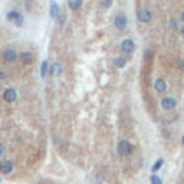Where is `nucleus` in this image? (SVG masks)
Masks as SVG:
<instances>
[{
  "label": "nucleus",
  "mask_w": 184,
  "mask_h": 184,
  "mask_svg": "<svg viewBox=\"0 0 184 184\" xmlns=\"http://www.w3.org/2000/svg\"><path fill=\"white\" fill-rule=\"evenodd\" d=\"M135 42L132 40L131 38H125L124 40L121 42V45H119V50H121V53L124 55V56H131V55L135 52Z\"/></svg>",
  "instance_id": "nucleus-1"
},
{
  "label": "nucleus",
  "mask_w": 184,
  "mask_h": 184,
  "mask_svg": "<svg viewBox=\"0 0 184 184\" xmlns=\"http://www.w3.org/2000/svg\"><path fill=\"white\" fill-rule=\"evenodd\" d=\"M114 27L117 30H124L128 25V17L124 12H118L115 16H114V22H112Z\"/></svg>",
  "instance_id": "nucleus-2"
},
{
  "label": "nucleus",
  "mask_w": 184,
  "mask_h": 184,
  "mask_svg": "<svg viewBox=\"0 0 184 184\" xmlns=\"http://www.w3.org/2000/svg\"><path fill=\"white\" fill-rule=\"evenodd\" d=\"M132 150H134V147H132V144H131L128 140H121V141L118 142V145H117V151H118V154L121 155V157L130 155L131 153H132Z\"/></svg>",
  "instance_id": "nucleus-3"
},
{
  "label": "nucleus",
  "mask_w": 184,
  "mask_h": 184,
  "mask_svg": "<svg viewBox=\"0 0 184 184\" xmlns=\"http://www.w3.org/2000/svg\"><path fill=\"white\" fill-rule=\"evenodd\" d=\"M160 107L164 111H174L177 108V99L174 96H163L160 99Z\"/></svg>",
  "instance_id": "nucleus-4"
},
{
  "label": "nucleus",
  "mask_w": 184,
  "mask_h": 184,
  "mask_svg": "<svg viewBox=\"0 0 184 184\" xmlns=\"http://www.w3.org/2000/svg\"><path fill=\"white\" fill-rule=\"evenodd\" d=\"M137 19L140 23H144V25H148L151 20H153V12L150 9L142 7L137 12Z\"/></svg>",
  "instance_id": "nucleus-5"
},
{
  "label": "nucleus",
  "mask_w": 184,
  "mask_h": 184,
  "mask_svg": "<svg viewBox=\"0 0 184 184\" xmlns=\"http://www.w3.org/2000/svg\"><path fill=\"white\" fill-rule=\"evenodd\" d=\"M167 81L164 79V78H157V79L154 81V91L157 92V94H164V92H167Z\"/></svg>",
  "instance_id": "nucleus-6"
},
{
  "label": "nucleus",
  "mask_w": 184,
  "mask_h": 184,
  "mask_svg": "<svg viewBox=\"0 0 184 184\" xmlns=\"http://www.w3.org/2000/svg\"><path fill=\"white\" fill-rule=\"evenodd\" d=\"M2 58H3L4 62H15V61L17 59V52L13 49V48H7V49L3 50Z\"/></svg>",
  "instance_id": "nucleus-7"
},
{
  "label": "nucleus",
  "mask_w": 184,
  "mask_h": 184,
  "mask_svg": "<svg viewBox=\"0 0 184 184\" xmlns=\"http://www.w3.org/2000/svg\"><path fill=\"white\" fill-rule=\"evenodd\" d=\"M3 99L6 101V102H9V104L15 102V101L17 99V91L13 88H7L3 92Z\"/></svg>",
  "instance_id": "nucleus-8"
},
{
  "label": "nucleus",
  "mask_w": 184,
  "mask_h": 184,
  "mask_svg": "<svg viewBox=\"0 0 184 184\" xmlns=\"http://www.w3.org/2000/svg\"><path fill=\"white\" fill-rule=\"evenodd\" d=\"M13 163L10 160H3V161H0V173H3V174H10L13 171Z\"/></svg>",
  "instance_id": "nucleus-9"
},
{
  "label": "nucleus",
  "mask_w": 184,
  "mask_h": 184,
  "mask_svg": "<svg viewBox=\"0 0 184 184\" xmlns=\"http://www.w3.org/2000/svg\"><path fill=\"white\" fill-rule=\"evenodd\" d=\"M19 59H20V62L23 63V65H29V63H32L35 61V55L32 53V52H22L20 55H19Z\"/></svg>",
  "instance_id": "nucleus-10"
},
{
  "label": "nucleus",
  "mask_w": 184,
  "mask_h": 184,
  "mask_svg": "<svg viewBox=\"0 0 184 184\" xmlns=\"http://www.w3.org/2000/svg\"><path fill=\"white\" fill-rule=\"evenodd\" d=\"M50 17L52 19H59V15H61V7H59V4L55 2V0H50Z\"/></svg>",
  "instance_id": "nucleus-11"
},
{
  "label": "nucleus",
  "mask_w": 184,
  "mask_h": 184,
  "mask_svg": "<svg viewBox=\"0 0 184 184\" xmlns=\"http://www.w3.org/2000/svg\"><path fill=\"white\" fill-rule=\"evenodd\" d=\"M127 63H128V58L124 56V55H119V56H117V58L114 59V65H115V68H118V69L125 68Z\"/></svg>",
  "instance_id": "nucleus-12"
},
{
  "label": "nucleus",
  "mask_w": 184,
  "mask_h": 184,
  "mask_svg": "<svg viewBox=\"0 0 184 184\" xmlns=\"http://www.w3.org/2000/svg\"><path fill=\"white\" fill-rule=\"evenodd\" d=\"M62 73V65L58 62H53L52 65H49V75L58 76Z\"/></svg>",
  "instance_id": "nucleus-13"
},
{
  "label": "nucleus",
  "mask_w": 184,
  "mask_h": 184,
  "mask_svg": "<svg viewBox=\"0 0 184 184\" xmlns=\"http://www.w3.org/2000/svg\"><path fill=\"white\" fill-rule=\"evenodd\" d=\"M84 4V0H68V7L71 9L72 12H76L79 10Z\"/></svg>",
  "instance_id": "nucleus-14"
},
{
  "label": "nucleus",
  "mask_w": 184,
  "mask_h": 184,
  "mask_svg": "<svg viewBox=\"0 0 184 184\" xmlns=\"http://www.w3.org/2000/svg\"><path fill=\"white\" fill-rule=\"evenodd\" d=\"M48 73H49V62L45 59V61L42 62V65H40V76L45 79Z\"/></svg>",
  "instance_id": "nucleus-15"
},
{
  "label": "nucleus",
  "mask_w": 184,
  "mask_h": 184,
  "mask_svg": "<svg viewBox=\"0 0 184 184\" xmlns=\"http://www.w3.org/2000/svg\"><path fill=\"white\" fill-rule=\"evenodd\" d=\"M163 164H164V158H157L155 160V163H154V165H153V168H151V171L157 173L160 168L163 167Z\"/></svg>",
  "instance_id": "nucleus-16"
},
{
  "label": "nucleus",
  "mask_w": 184,
  "mask_h": 184,
  "mask_svg": "<svg viewBox=\"0 0 184 184\" xmlns=\"http://www.w3.org/2000/svg\"><path fill=\"white\" fill-rule=\"evenodd\" d=\"M13 23H15V26H17V27H22L23 26V23H25V17H23V15L22 13H19V16L13 20Z\"/></svg>",
  "instance_id": "nucleus-17"
},
{
  "label": "nucleus",
  "mask_w": 184,
  "mask_h": 184,
  "mask_svg": "<svg viewBox=\"0 0 184 184\" xmlns=\"http://www.w3.org/2000/svg\"><path fill=\"white\" fill-rule=\"evenodd\" d=\"M150 181H151V184H163V180H161V177H158L157 174H151Z\"/></svg>",
  "instance_id": "nucleus-18"
},
{
  "label": "nucleus",
  "mask_w": 184,
  "mask_h": 184,
  "mask_svg": "<svg viewBox=\"0 0 184 184\" xmlns=\"http://www.w3.org/2000/svg\"><path fill=\"white\" fill-rule=\"evenodd\" d=\"M170 29L171 30H177L178 29V20H177L176 17H171V19H170Z\"/></svg>",
  "instance_id": "nucleus-19"
},
{
  "label": "nucleus",
  "mask_w": 184,
  "mask_h": 184,
  "mask_svg": "<svg viewBox=\"0 0 184 184\" xmlns=\"http://www.w3.org/2000/svg\"><path fill=\"white\" fill-rule=\"evenodd\" d=\"M17 16H19V12H17V10H10V12L7 13V16H6V17H7V20L13 22Z\"/></svg>",
  "instance_id": "nucleus-20"
},
{
  "label": "nucleus",
  "mask_w": 184,
  "mask_h": 184,
  "mask_svg": "<svg viewBox=\"0 0 184 184\" xmlns=\"http://www.w3.org/2000/svg\"><path fill=\"white\" fill-rule=\"evenodd\" d=\"M112 3H114V0H101V6L104 9H109L112 6Z\"/></svg>",
  "instance_id": "nucleus-21"
},
{
  "label": "nucleus",
  "mask_w": 184,
  "mask_h": 184,
  "mask_svg": "<svg viewBox=\"0 0 184 184\" xmlns=\"http://www.w3.org/2000/svg\"><path fill=\"white\" fill-rule=\"evenodd\" d=\"M177 66H178L180 72H184V58H181L180 61H178V63H177Z\"/></svg>",
  "instance_id": "nucleus-22"
},
{
  "label": "nucleus",
  "mask_w": 184,
  "mask_h": 184,
  "mask_svg": "<svg viewBox=\"0 0 184 184\" xmlns=\"http://www.w3.org/2000/svg\"><path fill=\"white\" fill-rule=\"evenodd\" d=\"M6 76H7V75H6L4 72L0 71V81H4V79H6Z\"/></svg>",
  "instance_id": "nucleus-23"
},
{
  "label": "nucleus",
  "mask_w": 184,
  "mask_h": 184,
  "mask_svg": "<svg viewBox=\"0 0 184 184\" xmlns=\"http://www.w3.org/2000/svg\"><path fill=\"white\" fill-rule=\"evenodd\" d=\"M4 153V145H3V142H0V155Z\"/></svg>",
  "instance_id": "nucleus-24"
},
{
  "label": "nucleus",
  "mask_w": 184,
  "mask_h": 184,
  "mask_svg": "<svg viewBox=\"0 0 184 184\" xmlns=\"http://www.w3.org/2000/svg\"><path fill=\"white\" fill-rule=\"evenodd\" d=\"M180 35H181V38L184 39V25H181V27H180Z\"/></svg>",
  "instance_id": "nucleus-25"
},
{
  "label": "nucleus",
  "mask_w": 184,
  "mask_h": 184,
  "mask_svg": "<svg viewBox=\"0 0 184 184\" xmlns=\"http://www.w3.org/2000/svg\"><path fill=\"white\" fill-rule=\"evenodd\" d=\"M180 22H181V23H183V25H184V10L180 13Z\"/></svg>",
  "instance_id": "nucleus-26"
},
{
  "label": "nucleus",
  "mask_w": 184,
  "mask_h": 184,
  "mask_svg": "<svg viewBox=\"0 0 184 184\" xmlns=\"http://www.w3.org/2000/svg\"><path fill=\"white\" fill-rule=\"evenodd\" d=\"M181 145L184 147V135H183V137H181Z\"/></svg>",
  "instance_id": "nucleus-27"
},
{
  "label": "nucleus",
  "mask_w": 184,
  "mask_h": 184,
  "mask_svg": "<svg viewBox=\"0 0 184 184\" xmlns=\"http://www.w3.org/2000/svg\"><path fill=\"white\" fill-rule=\"evenodd\" d=\"M26 3H30V2H33V0H25Z\"/></svg>",
  "instance_id": "nucleus-28"
},
{
  "label": "nucleus",
  "mask_w": 184,
  "mask_h": 184,
  "mask_svg": "<svg viewBox=\"0 0 184 184\" xmlns=\"http://www.w3.org/2000/svg\"><path fill=\"white\" fill-rule=\"evenodd\" d=\"M0 183H2V177H0Z\"/></svg>",
  "instance_id": "nucleus-29"
}]
</instances>
